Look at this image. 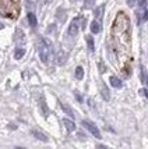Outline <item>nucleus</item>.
<instances>
[{
	"mask_svg": "<svg viewBox=\"0 0 148 149\" xmlns=\"http://www.w3.org/2000/svg\"><path fill=\"white\" fill-rule=\"evenodd\" d=\"M3 28H4V25H3V24L0 22V29H3Z\"/></svg>",
	"mask_w": 148,
	"mask_h": 149,
	"instance_id": "23",
	"label": "nucleus"
},
{
	"mask_svg": "<svg viewBox=\"0 0 148 149\" xmlns=\"http://www.w3.org/2000/svg\"><path fill=\"white\" fill-rule=\"evenodd\" d=\"M28 22H29V25L35 28L36 24H38V21H36V17H35V14L34 13H28Z\"/></svg>",
	"mask_w": 148,
	"mask_h": 149,
	"instance_id": "11",
	"label": "nucleus"
},
{
	"mask_svg": "<svg viewBox=\"0 0 148 149\" xmlns=\"http://www.w3.org/2000/svg\"><path fill=\"white\" fill-rule=\"evenodd\" d=\"M0 14L3 17L14 18L18 14V7L13 0H0Z\"/></svg>",
	"mask_w": 148,
	"mask_h": 149,
	"instance_id": "1",
	"label": "nucleus"
},
{
	"mask_svg": "<svg viewBox=\"0 0 148 149\" xmlns=\"http://www.w3.org/2000/svg\"><path fill=\"white\" fill-rule=\"evenodd\" d=\"M83 125L87 128V130L90 131L92 135L95 136V138H101V132H99V130H98V127L95 125L94 123H91V121H88V120H83Z\"/></svg>",
	"mask_w": 148,
	"mask_h": 149,
	"instance_id": "3",
	"label": "nucleus"
},
{
	"mask_svg": "<svg viewBox=\"0 0 148 149\" xmlns=\"http://www.w3.org/2000/svg\"><path fill=\"white\" fill-rule=\"evenodd\" d=\"M85 40H87V45H88L90 52H94V50H95V46H94V38H92L91 35H87V36H85Z\"/></svg>",
	"mask_w": 148,
	"mask_h": 149,
	"instance_id": "10",
	"label": "nucleus"
},
{
	"mask_svg": "<svg viewBox=\"0 0 148 149\" xmlns=\"http://www.w3.org/2000/svg\"><path fill=\"white\" fill-rule=\"evenodd\" d=\"M101 93H102V97L105 99V100H109V99H110L109 91L106 89V86H105V85H102V88H101Z\"/></svg>",
	"mask_w": 148,
	"mask_h": 149,
	"instance_id": "14",
	"label": "nucleus"
},
{
	"mask_svg": "<svg viewBox=\"0 0 148 149\" xmlns=\"http://www.w3.org/2000/svg\"><path fill=\"white\" fill-rule=\"evenodd\" d=\"M58 18L63 22V21H66V11H63V15H62V10H59L58 11Z\"/></svg>",
	"mask_w": 148,
	"mask_h": 149,
	"instance_id": "17",
	"label": "nucleus"
},
{
	"mask_svg": "<svg viewBox=\"0 0 148 149\" xmlns=\"http://www.w3.org/2000/svg\"><path fill=\"white\" fill-rule=\"evenodd\" d=\"M63 124H65L66 130L69 131V132H73V131L76 130V124L73 123L71 120H69V118H63Z\"/></svg>",
	"mask_w": 148,
	"mask_h": 149,
	"instance_id": "7",
	"label": "nucleus"
},
{
	"mask_svg": "<svg viewBox=\"0 0 148 149\" xmlns=\"http://www.w3.org/2000/svg\"><path fill=\"white\" fill-rule=\"evenodd\" d=\"M31 134H32L36 139H39V141H43V142H48V136L43 134V132H41V131L38 130H32L31 131Z\"/></svg>",
	"mask_w": 148,
	"mask_h": 149,
	"instance_id": "6",
	"label": "nucleus"
},
{
	"mask_svg": "<svg viewBox=\"0 0 148 149\" xmlns=\"http://www.w3.org/2000/svg\"><path fill=\"white\" fill-rule=\"evenodd\" d=\"M147 4V0H138V6L140 7H145Z\"/></svg>",
	"mask_w": 148,
	"mask_h": 149,
	"instance_id": "18",
	"label": "nucleus"
},
{
	"mask_svg": "<svg viewBox=\"0 0 148 149\" xmlns=\"http://www.w3.org/2000/svg\"><path fill=\"white\" fill-rule=\"evenodd\" d=\"M94 4H95V0H84V6L87 8H91Z\"/></svg>",
	"mask_w": 148,
	"mask_h": 149,
	"instance_id": "16",
	"label": "nucleus"
},
{
	"mask_svg": "<svg viewBox=\"0 0 148 149\" xmlns=\"http://www.w3.org/2000/svg\"><path fill=\"white\" fill-rule=\"evenodd\" d=\"M140 93H142V95L148 99V91H147V89H141V91H140Z\"/></svg>",
	"mask_w": 148,
	"mask_h": 149,
	"instance_id": "19",
	"label": "nucleus"
},
{
	"mask_svg": "<svg viewBox=\"0 0 148 149\" xmlns=\"http://www.w3.org/2000/svg\"><path fill=\"white\" fill-rule=\"evenodd\" d=\"M38 52H39V57L43 63L49 61V56H51V45L46 42V39L41 38L38 40Z\"/></svg>",
	"mask_w": 148,
	"mask_h": 149,
	"instance_id": "2",
	"label": "nucleus"
},
{
	"mask_svg": "<svg viewBox=\"0 0 148 149\" xmlns=\"http://www.w3.org/2000/svg\"><path fill=\"white\" fill-rule=\"evenodd\" d=\"M109 81H110V85H112V86H115V88H122L123 86L122 81H120L117 77H115V75H112V77L109 78Z\"/></svg>",
	"mask_w": 148,
	"mask_h": 149,
	"instance_id": "8",
	"label": "nucleus"
},
{
	"mask_svg": "<svg viewBox=\"0 0 148 149\" xmlns=\"http://www.w3.org/2000/svg\"><path fill=\"white\" fill-rule=\"evenodd\" d=\"M76 77H77V79H83V77H84L83 67H80V65H78L77 68H76Z\"/></svg>",
	"mask_w": 148,
	"mask_h": 149,
	"instance_id": "15",
	"label": "nucleus"
},
{
	"mask_svg": "<svg viewBox=\"0 0 148 149\" xmlns=\"http://www.w3.org/2000/svg\"><path fill=\"white\" fill-rule=\"evenodd\" d=\"M148 19V10H145V13H144V17H142V21H147Z\"/></svg>",
	"mask_w": 148,
	"mask_h": 149,
	"instance_id": "20",
	"label": "nucleus"
},
{
	"mask_svg": "<svg viewBox=\"0 0 148 149\" xmlns=\"http://www.w3.org/2000/svg\"><path fill=\"white\" fill-rule=\"evenodd\" d=\"M90 28H91V32L92 33H99L101 32V29H102V28H101V24H99L98 21H92Z\"/></svg>",
	"mask_w": 148,
	"mask_h": 149,
	"instance_id": "9",
	"label": "nucleus"
},
{
	"mask_svg": "<svg viewBox=\"0 0 148 149\" xmlns=\"http://www.w3.org/2000/svg\"><path fill=\"white\" fill-rule=\"evenodd\" d=\"M144 82H145V84L148 85V75H147V77H145V79H144Z\"/></svg>",
	"mask_w": 148,
	"mask_h": 149,
	"instance_id": "22",
	"label": "nucleus"
},
{
	"mask_svg": "<svg viewBox=\"0 0 148 149\" xmlns=\"http://www.w3.org/2000/svg\"><path fill=\"white\" fill-rule=\"evenodd\" d=\"M78 21H80V18H74L71 21L70 26H69V29H67V33H69L70 36H76L78 33Z\"/></svg>",
	"mask_w": 148,
	"mask_h": 149,
	"instance_id": "4",
	"label": "nucleus"
},
{
	"mask_svg": "<svg viewBox=\"0 0 148 149\" xmlns=\"http://www.w3.org/2000/svg\"><path fill=\"white\" fill-rule=\"evenodd\" d=\"M127 3H129V6H134V0H127Z\"/></svg>",
	"mask_w": 148,
	"mask_h": 149,
	"instance_id": "21",
	"label": "nucleus"
},
{
	"mask_svg": "<svg viewBox=\"0 0 148 149\" xmlns=\"http://www.w3.org/2000/svg\"><path fill=\"white\" fill-rule=\"evenodd\" d=\"M60 106H62V109H63V111H65L67 116L70 117H74V111L71 110L70 107H69V104H65V103H60Z\"/></svg>",
	"mask_w": 148,
	"mask_h": 149,
	"instance_id": "13",
	"label": "nucleus"
},
{
	"mask_svg": "<svg viewBox=\"0 0 148 149\" xmlns=\"http://www.w3.org/2000/svg\"><path fill=\"white\" fill-rule=\"evenodd\" d=\"M24 54H25V49L24 47H17L15 52H14V57L17 60H20L21 57H24Z\"/></svg>",
	"mask_w": 148,
	"mask_h": 149,
	"instance_id": "12",
	"label": "nucleus"
},
{
	"mask_svg": "<svg viewBox=\"0 0 148 149\" xmlns=\"http://www.w3.org/2000/svg\"><path fill=\"white\" fill-rule=\"evenodd\" d=\"M66 60H67V53L63 52V50H59L56 53V64L63 65L66 63Z\"/></svg>",
	"mask_w": 148,
	"mask_h": 149,
	"instance_id": "5",
	"label": "nucleus"
}]
</instances>
